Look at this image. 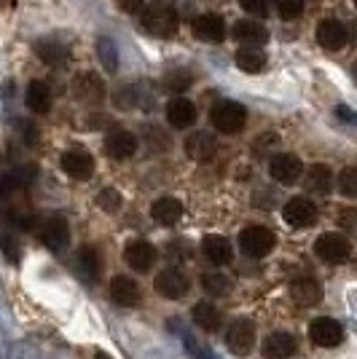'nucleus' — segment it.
<instances>
[{
	"instance_id": "412c9836",
	"label": "nucleus",
	"mask_w": 357,
	"mask_h": 359,
	"mask_svg": "<svg viewBox=\"0 0 357 359\" xmlns=\"http://www.w3.org/2000/svg\"><path fill=\"white\" fill-rule=\"evenodd\" d=\"M150 217L159 225H178L180 217H183V201L175 196H162V198L153 201Z\"/></svg>"
},
{
	"instance_id": "aec40b11",
	"label": "nucleus",
	"mask_w": 357,
	"mask_h": 359,
	"mask_svg": "<svg viewBox=\"0 0 357 359\" xmlns=\"http://www.w3.org/2000/svg\"><path fill=\"white\" fill-rule=\"evenodd\" d=\"M296 348L298 344L290 332H271V335H266L264 346H261L266 359H290L296 354Z\"/></svg>"
},
{
	"instance_id": "393cba45",
	"label": "nucleus",
	"mask_w": 357,
	"mask_h": 359,
	"mask_svg": "<svg viewBox=\"0 0 357 359\" xmlns=\"http://www.w3.org/2000/svg\"><path fill=\"white\" fill-rule=\"evenodd\" d=\"M234 38L242 41L245 48H255V46L268 41V30L261 22H255V19H239L237 25H234Z\"/></svg>"
},
{
	"instance_id": "f704fd0d",
	"label": "nucleus",
	"mask_w": 357,
	"mask_h": 359,
	"mask_svg": "<svg viewBox=\"0 0 357 359\" xmlns=\"http://www.w3.org/2000/svg\"><path fill=\"white\" fill-rule=\"evenodd\" d=\"M339 191L346 198H355L357 196V169L355 166H344L342 175H339Z\"/></svg>"
},
{
	"instance_id": "ddd939ff",
	"label": "nucleus",
	"mask_w": 357,
	"mask_h": 359,
	"mask_svg": "<svg viewBox=\"0 0 357 359\" xmlns=\"http://www.w3.org/2000/svg\"><path fill=\"white\" fill-rule=\"evenodd\" d=\"M156 257H159L156 247L145 239L129 241L126 250H124V260L132 271H150L156 266Z\"/></svg>"
},
{
	"instance_id": "a19ab883",
	"label": "nucleus",
	"mask_w": 357,
	"mask_h": 359,
	"mask_svg": "<svg viewBox=\"0 0 357 359\" xmlns=\"http://www.w3.org/2000/svg\"><path fill=\"white\" fill-rule=\"evenodd\" d=\"M97 359H110L108 354H97Z\"/></svg>"
},
{
	"instance_id": "6e6552de",
	"label": "nucleus",
	"mask_w": 357,
	"mask_h": 359,
	"mask_svg": "<svg viewBox=\"0 0 357 359\" xmlns=\"http://www.w3.org/2000/svg\"><path fill=\"white\" fill-rule=\"evenodd\" d=\"M153 290L167 300H180L183 295H188L191 282H188V276H186L180 269H164L156 273Z\"/></svg>"
},
{
	"instance_id": "e433bc0d",
	"label": "nucleus",
	"mask_w": 357,
	"mask_h": 359,
	"mask_svg": "<svg viewBox=\"0 0 357 359\" xmlns=\"http://www.w3.org/2000/svg\"><path fill=\"white\" fill-rule=\"evenodd\" d=\"M0 244H3L6 260H8V263H16V260H19V247H16V241L11 239L8 233H3V236H0Z\"/></svg>"
},
{
	"instance_id": "39448f33",
	"label": "nucleus",
	"mask_w": 357,
	"mask_h": 359,
	"mask_svg": "<svg viewBox=\"0 0 357 359\" xmlns=\"http://www.w3.org/2000/svg\"><path fill=\"white\" fill-rule=\"evenodd\" d=\"M70 91H73L75 102L81 105H100L105 102V81L97 73H78L70 83Z\"/></svg>"
},
{
	"instance_id": "7ed1b4c3",
	"label": "nucleus",
	"mask_w": 357,
	"mask_h": 359,
	"mask_svg": "<svg viewBox=\"0 0 357 359\" xmlns=\"http://www.w3.org/2000/svg\"><path fill=\"white\" fill-rule=\"evenodd\" d=\"M277 247V236L266 225H247L239 233V250L247 257H266Z\"/></svg>"
},
{
	"instance_id": "6ab92c4d",
	"label": "nucleus",
	"mask_w": 357,
	"mask_h": 359,
	"mask_svg": "<svg viewBox=\"0 0 357 359\" xmlns=\"http://www.w3.org/2000/svg\"><path fill=\"white\" fill-rule=\"evenodd\" d=\"M167 121L172 129H191L196 123V105L186 97H175L167 105Z\"/></svg>"
},
{
	"instance_id": "c85d7f7f",
	"label": "nucleus",
	"mask_w": 357,
	"mask_h": 359,
	"mask_svg": "<svg viewBox=\"0 0 357 359\" xmlns=\"http://www.w3.org/2000/svg\"><path fill=\"white\" fill-rule=\"evenodd\" d=\"M199 285H202V290H205L207 295H212V298H221V295H228V292H231V282H228V276L221 273V271H207V273H202Z\"/></svg>"
},
{
	"instance_id": "dca6fc26",
	"label": "nucleus",
	"mask_w": 357,
	"mask_h": 359,
	"mask_svg": "<svg viewBox=\"0 0 357 359\" xmlns=\"http://www.w3.org/2000/svg\"><path fill=\"white\" fill-rule=\"evenodd\" d=\"M202 252H205V257H207L212 266H228L234 260V247L221 233H207L202 239Z\"/></svg>"
},
{
	"instance_id": "0eeeda50",
	"label": "nucleus",
	"mask_w": 357,
	"mask_h": 359,
	"mask_svg": "<svg viewBox=\"0 0 357 359\" xmlns=\"http://www.w3.org/2000/svg\"><path fill=\"white\" fill-rule=\"evenodd\" d=\"M309 341L320 348H336L344 341V325L333 316H317L309 325Z\"/></svg>"
},
{
	"instance_id": "c756f323",
	"label": "nucleus",
	"mask_w": 357,
	"mask_h": 359,
	"mask_svg": "<svg viewBox=\"0 0 357 359\" xmlns=\"http://www.w3.org/2000/svg\"><path fill=\"white\" fill-rule=\"evenodd\" d=\"M237 67L242 73H261L266 67V54L261 48H239Z\"/></svg>"
},
{
	"instance_id": "2eb2a0df",
	"label": "nucleus",
	"mask_w": 357,
	"mask_h": 359,
	"mask_svg": "<svg viewBox=\"0 0 357 359\" xmlns=\"http://www.w3.org/2000/svg\"><path fill=\"white\" fill-rule=\"evenodd\" d=\"M105 150H108L110 158L126 161L137 153V137L132 132H126V129H116V132H110L105 137Z\"/></svg>"
},
{
	"instance_id": "4be33fe9",
	"label": "nucleus",
	"mask_w": 357,
	"mask_h": 359,
	"mask_svg": "<svg viewBox=\"0 0 357 359\" xmlns=\"http://www.w3.org/2000/svg\"><path fill=\"white\" fill-rule=\"evenodd\" d=\"M183 148L188 153V158H194V161H209L215 156V150H218V142L207 132H194L191 137H186Z\"/></svg>"
},
{
	"instance_id": "f03ea898",
	"label": "nucleus",
	"mask_w": 357,
	"mask_h": 359,
	"mask_svg": "<svg viewBox=\"0 0 357 359\" xmlns=\"http://www.w3.org/2000/svg\"><path fill=\"white\" fill-rule=\"evenodd\" d=\"M209 121L221 135H239L247 123V110L234 100H221L209 110Z\"/></svg>"
},
{
	"instance_id": "b1692460",
	"label": "nucleus",
	"mask_w": 357,
	"mask_h": 359,
	"mask_svg": "<svg viewBox=\"0 0 357 359\" xmlns=\"http://www.w3.org/2000/svg\"><path fill=\"white\" fill-rule=\"evenodd\" d=\"M290 295L298 306H317L323 300V285L314 276H301L290 285Z\"/></svg>"
},
{
	"instance_id": "1a4fd4ad",
	"label": "nucleus",
	"mask_w": 357,
	"mask_h": 359,
	"mask_svg": "<svg viewBox=\"0 0 357 359\" xmlns=\"http://www.w3.org/2000/svg\"><path fill=\"white\" fill-rule=\"evenodd\" d=\"M60 164H62V172H65L67 177L78 180V182H86V180L94 175V158H91L89 150H84V148L65 150Z\"/></svg>"
},
{
	"instance_id": "423d86ee",
	"label": "nucleus",
	"mask_w": 357,
	"mask_h": 359,
	"mask_svg": "<svg viewBox=\"0 0 357 359\" xmlns=\"http://www.w3.org/2000/svg\"><path fill=\"white\" fill-rule=\"evenodd\" d=\"M223 341L231 354L247 357L255 348V325L250 319H234V322L228 325V330H226Z\"/></svg>"
},
{
	"instance_id": "f3484780",
	"label": "nucleus",
	"mask_w": 357,
	"mask_h": 359,
	"mask_svg": "<svg viewBox=\"0 0 357 359\" xmlns=\"http://www.w3.org/2000/svg\"><path fill=\"white\" fill-rule=\"evenodd\" d=\"M317 43L325 51H339L346 46V27L339 19H323L317 25Z\"/></svg>"
},
{
	"instance_id": "58836bf2",
	"label": "nucleus",
	"mask_w": 357,
	"mask_h": 359,
	"mask_svg": "<svg viewBox=\"0 0 357 359\" xmlns=\"http://www.w3.org/2000/svg\"><path fill=\"white\" fill-rule=\"evenodd\" d=\"M352 220H355V210H346L342 215V225L344 228H352Z\"/></svg>"
},
{
	"instance_id": "a211bd4d",
	"label": "nucleus",
	"mask_w": 357,
	"mask_h": 359,
	"mask_svg": "<svg viewBox=\"0 0 357 359\" xmlns=\"http://www.w3.org/2000/svg\"><path fill=\"white\" fill-rule=\"evenodd\" d=\"M110 298H113V303L124 306V309H134V306H140L143 292H140L137 282L129 279V276H113L110 279Z\"/></svg>"
},
{
	"instance_id": "ea45409f",
	"label": "nucleus",
	"mask_w": 357,
	"mask_h": 359,
	"mask_svg": "<svg viewBox=\"0 0 357 359\" xmlns=\"http://www.w3.org/2000/svg\"><path fill=\"white\" fill-rule=\"evenodd\" d=\"M339 113H342V118L344 121H352V110H349V107H339Z\"/></svg>"
},
{
	"instance_id": "9b49d317",
	"label": "nucleus",
	"mask_w": 357,
	"mask_h": 359,
	"mask_svg": "<svg viewBox=\"0 0 357 359\" xmlns=\"http://www.w3.org/2000/svg\"><path fill=\"white\" fill-rule=\"evenodd\" d=\"M314 217H317V207H314L306 196H293V198L285 201L283 220L290 228H306V225L314 223Z\"/></svg>"
},
{
	"instance_id": "20e7f679",
	"label": "nucleus",
	"mask_w": 357,
	"mask_h": 359,
	"mask_svg": "<svg viewBox=\"0 0 357 359\" xmlns=\"http://www.w3.org/2000/svg\"><path fill=\"white\" fill-rule=\"evenodd\" d=\"M314 252H317V257H323L325 263H330V266H342V263H346L352 257V241L342 236V233H336V231H327L323 236H317Z\"/></svg>"
},
{
	"instance_id": "4c0bfd02",
	"label": "nucleus",
	"mask_w": 357,
	"mask_h": 359,
	"mask_svg": "<svg viewBox=\"0 0 357 359\" xmlns=\"http://www.w3.org/2000/svg\"><path fill=\"white\" fill-rule=\"evenodd\" d=\"M116 3H119L121 11H126V14H137V11L145 8V0H116Z\"/></svg>"
},
{
	"instance_id": "a878e982",
	"label": "nucleus",
	"mask_w": 357,
	"mask_h": 359,
	"mask_svg": "<svg viewBox=\"0 0 357 359\" xmlns=\"http://www.w3.org/2000/svg\"><path fill=\"white\" fill-rule=\"evenodd\" d=\"M25 105L30 113H48L51 110V91L44 81H30L27 94H25Z\"/></svg>"
},
{
	"instance_id": "5701e85b",
	"label": "nucleus",
	"mask_w": 357,
	"mask_h": 359,
	"mask_svg": "<svg viewBox=\"0 0 357 359\" xmlns=\"http://www.w3.org/2000/svg\"><path fill=\"white\" fill-rule=\"evenodd\" d=\"M191 316H194L196 327L205 330V332H218L223 327V314L218 306H212L209 300H199L194 309H191Z\"/></svg>"
},
{
	"instance_id": "2f4dec72",
	"label": "nucleus",
	"mask_w": 357,
	"mask_h": 359,
	"mask_svg": "<svg viewBox=\"0 0 357 359\" xmlns=\"http://www.w3.org/2000/svg\"><path fill=\"white\" fill-rule=\"evenodd\" d=\"M97 57H100V62H103V67L108 73L119 70V51H116V43L110 38H100L97 41Z\"/></svg>"
},
{
	"instance_id": "c9c22d12",
	"label": "nucleus",
	"mask_w": 357,
	"mask_h": 359,
	"mask_svg": "<svg viewBox=\"0 0 357 359\" xmlns=\"http://www.w3.org/2000/svg\"><path fill=\"white\" fill-rule=\"evenodd\" d=\"M239 6H242L250 16H266L271 0H239Z\"/></svg>"
},
{
	"instance_id": "4468645a",
	"label": "nucleus",
	"mask_w": 357,
	"mask_h": 359,
	"mask_svg": "<svg viewBox=\"0 0 357 359\" xmlns=\"http://www.w3.org/2000/svg\"><path fill=\"white\" fill-rule=\"evenodd\" d=\"M191 30L205 43H221V41H226V32H228L226 22L218 14H199L191 25Z\"/></svg>"
},
{
	"instance_id": "473e14b6",
	"label": "nucleus",
	"mask_w": 357,
	"mask_h": 359,
	"mask_svg": "<svg viewBox=\"0 0 357 359\" xmlns=\"http://www.w3.org/2000/svg\"><path fill=\"white\" fill-rule=\"evenodd\" d=\"M97 207L103 212H119L121 210V194L116 188H103L100 194H97Z\"/></svg>"
},
{
	"instance_id": "cd10ccee",
	"label": "nucleus",
	"mask_w": 357,
	"mask_h": 359,
	"mask_svg": "<svg viewBox=\"0 0 357 359\" xmlns=\"http://www.w3.org/2000/svg\"><path fill=\"white\" fill-rule=\"evenodd\" d=\"M100 269H103V263H100V255L94 247H81L78 250V271L84 273V279L86 282H94L97 276H100Z\"/></svg>"
},
{
	"instance_id": "bb28decb",
	"label": "nucleus",
	"mask_w": 357,
	"mask_h": 359,
	"mask_svg": "<svg viewBox=\"0 0 357 359\" xmlns=\"http://www.w3.org/2000/svg\"><path fill=\"white\" fill-rule=\"evenodd\" d=\"M304 185H306V191H312V194H327V191L333 188V172H330V166L312 164L306 169Z\"/></svg>"
},
{
	"instance_id": "f257e3e1",
	"label": "nucleus",
	"mask_w": 357,
	"mask_h": 359,
	"mask_svg": "<svg viewBox=\"0 0 357 359\" xmlns=\"http://www.w3.org/2000/svg\"><path fill=\"white\" fill-rule=\"evenodd\" d=\"M143 30L156 38H172L178 32V11L164 0H153L143 8Z\"/></svg>"
},
{
	"instance_id": "7c9ffc66",
	"label": "nucleus",
	"mask_w": 357,
	"mask_h": 359,
	"mask_svg": "<svg viewBox=\"0 0 357 359\" xmlns=\"http://www.w3.org/2000/svg\"><path fill=\"white\" fill-rule=\"evenodd\" d=\"M35 51H38V57H41L46 65H57V62H62L67 57V48H65L57 38H44V41H38Z\"/></svg>"
},
{
	"instance_id": "72a5a7b5",
	"label": "nucleus",
	"mask_w": 357,
	"mask_h": 359,
	"mask_svg": "<svg viewBox=\"0 0 357 359\" xmlns=\"http://www.w3.org/2000/svg\"><path fill=\"white\" fill-rule=\"evenodd\" d=\"M274 8L285 22H293L304 14V0H274Z\"/></svg>"
},
{
	"instance_id": "9d476101",
	"label": "nucleus",
	"mask_w": 357,
	"mask_h": 359,
	"mask_svg": "<svg viewBox=\"0 0 357 359\" xmlns=\"http://www.w3.org/2000/svg\"><path fill=\"white\" fill-rule=\"evenodd\" d=\"M268 175H271V180H277L280 185H293L304 175V164L293 153H277L268 161Z\"/></svg>"
},
{
	"instance_id": "f8f14e48",
	"label": "nucleus",
	"mask_w": 357,
	"mask_h": 359,
	"mask_svg": "<svg viewBox=\"0 0 357 359\" xmlns=\"http://www.w3.org/2000/svg\"><path fill=\"white\" fill-rule=\"evenodd\" d=\"M41 241L48 250H65L70 244V225L62 215H48L41 223Z\"/></svg>"
}]
</instances>
